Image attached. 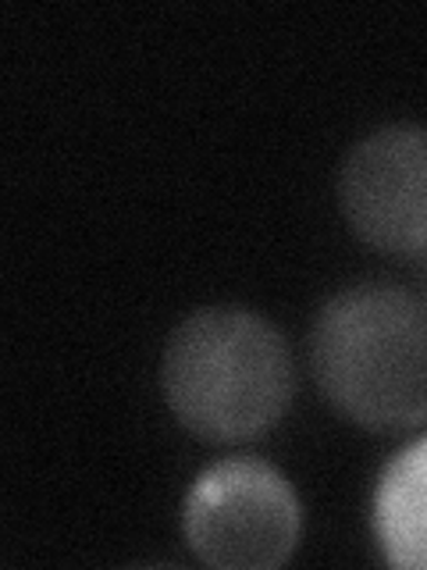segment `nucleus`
<instances>
[{"mask_svg": "<svg viewBox=\"0 0 427 570\" xmlns=\"http://www.w3.org/2000/svg\"><path fill=\"white\" fill-rule=\"evenodd\" d=\"M285 335L246 307H203L168 335L160 392L192 439L214 445L267 435L292 403Z\"/></svg>", "mask_w": 427, "mask_h": 570, "instance_id": "nucleus-2", "label": "nucleus"}, {"mask_svg": "<svg viewBox=\"0 0 427 570\" xmlns=\"http://www.w3.org/2000/svg\"><path fill=\"white\" fill-rule=\"evenodd\" d=\"M338 207L352 236L388 257H427V129L388 125L349 150Z\"/></svg>", "mask_w": 427, "mask_h": 570, "instance_id": "nucleus-4", "label": "nucleus"}, {"mask_svg": "<svg viewBox=\"0 0 427 570\" xmlns=\"http://www.w3.org/2000/svg\"><path fill=\"white\" fill-rule=\"evenodd\" d=\"M310 367L335 414L378 435L427 421V303L391 282L335 293L310 328Z\"/></svg>", "mask_w": 427, "mask_h": 570, "instance_id": "nucleus-1", "label": "nucleus"}, {"mask_svg": "<svg viewBox=\"0 0 427 570\" xmlns=\"http://www.w3.org/2000/svg\"><path fill=\"white\" fill-rule=\"evenodd\" d=\"M182 534L196 560L221 570H275L302 534L296 489L260 456H225L192 478Z\"/></svg>", "mask_w": 427, "mask_h": 570, "instance_id": "nucleus-3", "label": "nucleus"}, {"mask_svg": "<svg viewBox=\"0 0 427 570\" xmlns=\"http://www.w3.org/2000/svg\"><path fill=\"white\" fill-rule=\"evenodd\" d=\"M370 513L385 563L427 570V435L403 445L385 463Z\"/></svg>", "mask_w": 427, "mask_h": 570, "instance_id": "nucleus-5", "label": "nucleus"}]
</instances>
